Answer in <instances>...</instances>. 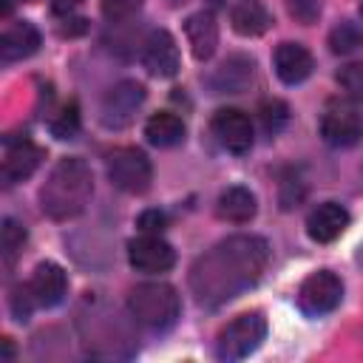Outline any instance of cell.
Returning a JSON list of instances; mask_svg holds the SVG:
<instances>
[{
    "label": "cell",
    "instance_id": "cell-11",
    "mask_svg": "<svg viewBox=\"0 0 363 363\" xmlns=\"http://www.w3.org/2000/svg\"><path fill=\"white\" fill-rule=\"evenodd\" d=\"M43 156H45V150H43L40 145L28 142V139H20V142L9 145L6 153H3V167H0L3 187H14L17 182L28 179V176L40 167Z\"/></svg>",
    "mask_w": 363,
    "mask_h": 363
},
{
    "label": "cell",
    "instance_id": "cell-26",
    "mask_svg": "<svg viewBox=\"0 0 363 363\" xmlns=\"http://www.w3.org/2000/svg\"><path fill=\"white\" fill-rule=\"evenodd\" d=\"M258 113H261V125H264L267 133H278L289 119V111H286V105L281 99H267Z\"/></svg>",
    "mask_w": 363,
    "mask_h": 363
},
{
    "label": "cell",
    "instance_id": "cell-16",
    "mask_svg": "<svg viewBox=\"0 0 363 363\" xmlns=\"http://www.w3.org/2000/svg\"><path fill=\"white\" fill-rule=\"evenodd\" d=\"M28 284H31V292H34L40 306H57L65 298V289H68V278H65L62 267H57L54 261H43L34 269Z\"/></svg>",
    "mask_w": 363,
    "mask_h": 363
},
{
    "label": "cell",
    "instance_id": "cell-8",
    "mask_svg": "<svg viewBox=\"0 0 363 363\" xmlns=\"http://www.w3.org/2000/svg\"><path fill=\"white\" fill-rule=\"evenodd\" d=\"M320 136L332 147L357 145L363 136V119H360L357 108H352L346 102H329L323 108V116H320Z\"/></svg>",
    "mask_w": 363,
    "mask_h": 363
},
{
    "label": "cell",
    "instance_id": "cell-21",
    "mask_svg": "<svg viewBox=\"0 0 363 363\" xmlns=\"http://www.w3.org/2000/svg\"><path fill=\"white\" fill-rule=\"evenodd\" d=\"M230 23L241 37H258V34H264L269 28V14L258 3L247 0V3H238L230 11Z\"/></svg>",
    "mask_w": 363,
    "mask_h": 363
},
{
    "label": "cell",
    "instance_id": "cell-17",
    "mask_svg": "<svg viewBox=\"0 0 363 363\" xmlns=\"http://www.w3.org/2000/svg\"><path fill=\"white\" fill-rule=\"evenodd\" d=\"M37 48H40V31H37L31 23H26V20L11 23V26L3 31V37H0V57H3V62L26 60V57H31Z\"/></svg>",
    "mask_w": 363,
    "mask_h": 363
},
{
    "label": "cell",
    "instance_id": "cell-33",
    "mask_svg": "<svg viewBox=\"0 0 363 363\" xmlns=\"http://www.w3.org/2000/svg\"><path fill=\"white\" fill-rule=\"evenodd\" d=\"M28 3H37V0H28Z\"/></svg>",
    "mask_w": 363,
    "mask_h": 363
},
{
    "label": "cell",
    "instance_id": "cell-14",
    "mask_svg": "<svg viewBox=\"0 0 363 363\" xmlns=\"http://www.w3.org/2000/svg\"><path fill=\"white\" fill-rule=\"evenodd\" d=\"M312 54L298 43H281L275 48V74L286 85H298L312 74Z\"/></svg>",
    "mask_w": 363,
    "mask_h": 363
},
{
    "label": "cell",
    "instance_id": "cell-28",
    "mask_svg": "<svg viewBox=\"0 0 363 363\" xmlns=\"http://www.w3.org/2000/svg\"><path fill=\"white\" fill-rule=\"evenodd\" d=\"M34 303H37V298L31 292V284H20V286L11 289V312H14L17 320H26L31 315Z\"/></svg>",
    "mask_w": 363,
    "mask_h": 363
},
{
    "label": "cell",
    "instance_id": "cell-27",
    "mask_svg": "<svg viewBox=\"0 0 363 363\" xmlns=\"http://www.w3.org/2000/svg\"><path fill=\"white\" fill-rule=\"evenodd\" d=\"M142 3L145 0H102V14L111 23H122V20H130L142 9Z\"/></svg>",
    "mask_w": 363,
    "mask_h": 363
},
{
    "label": "cell",
    "instance_id": "cell-31",
    "mask_svg": "<svg viewBox=\"0 0 363 363\" xmlns=\"http://www.w3.org/2000/svg\"><path fill=\"white\" fill-rule=\"evenodd\" d=\"M79 0H57V9L62 11V9H71V6H77Z\"/></svg>",
    "mask_w": 363,
    "mask_h": 363
},
{
    "label": "cell",
    "instance_id": "cell-25",
    "mask_svg": "<svg viewBox=\"0 0 363 363\" xmlns=\"http://www.w3.org/2000/svg\"><path fill=\"white\" fill-rule=\"evenodd\" d=\"M337 82L346 88L349 99L363 111V62H352L337 74Z\"/></svg>",
    "mask_w": 363,
    "mask_h": 363
},
{
    "label": "cell",
    "instance_id": "cell-10",
    "mask_svg": "<svg viewBox=\"0 0 363 363\" xmlns=\"http://www.w3.org/2000/svg\"><path fill=\"white\" fill-rule=\"evenodd\" d=\"M213 133L230 153H247L252 147V122L238 108H221L213 116Z\"/></svg>",
    "mask_w": 363,
    "mask_h": 363
},
{
    "label": "cell",
    "instance_id": "cell-15",
    "mask_svg": "<svg viewBox=\"0 0 363 363\" xmlns=\"http://www.w3.org/2000/svg\"><path fill=\"white\" fill-rule=\"evenodd\" d=\"M184 34L196 60H210L218 45V23L210 11H196L184 20Z\"/></svg>",
    "mask_w": 363,
    "mask_h": 363
},
{
    "label": "cell",
    "instance_id": "cell-13",
    "mask_svg": "<svg viewBox=\"0 0 363 363\" xmlns=\"http://www.w3.org/2000/svg\"><path fill=\"white\" fill-rule=\"evenodd\" d=\"M346 227H349V213H346V207H340L335 201H323V204L312 207L306 216V233L318 244H329V241L340 238Z\"/></svg>",
    "mask_w": 363,
    "mask_h": 363
},
{
    "label": "cell",
    "instance_id": "cell-32",
    "mask_svg": "<svg viewBox=\"0 0 363 363\" xmlns=\"http://www.w3.org/2000/svg\"><path fill=\"white\" fill-rule=\"evenodd\" d=\"M360 17H363V6H360Z\"/></svg>",
    "mask_w": 363,
    "mask_h": 363
},
{
    "label": "cell",
    "instance_id": "cell-12",
    "mask_svg": "<svg viewBox=\"0 0 363 363\" xmlns=\"http://www.w3.org/2000/svg\"><path fill=\"white\" fill-rule=\"evenodd\" d=\"M142 65L153 77H173L179 71V45H176L173 34H167L164 28L150 31V37L145 40V48H142Z\"/></svg>",
    "mask_w": 363,
    "mask_h": 363
},
{
    "label": "cell",
    "instance_id": "cell-1",
    "mask_svg": "<svg viewBox=\"0 0 363 363\" xmlns=\"http://www.w3.org/2000/svg\"><path fill=\"white\" fill-rule=\"evenodd\" d=\"M269 247L261 235H230L190 267V289L204 306H221L250 289L267 269Z\"/></svg>",
    "mask_w": 363,
    "mask_h": 363
},
{
    "label": "cell",
    "instance_id": "cell-29",
    "mask_svg": "<svg viewBox=\"0 0 363 363\" xmlns=\"http://www.w3.org/2000/svg\"><path fill=\"white\" fill-rule=\"evenodd\" d=\"M284 3H286V11L303 26L315 23L320 14V0H284Z\"/></svg>",
    "mask_w": 363,
    "mask_h": 363
},
{
    "label": "cell",
    "instance_id": "cell-6",
    "mask_svg": "<svg viewBox=\"0 0 363 363\" xmlns=\"http://www.w3.org/2000/svg\"><path fill=\"white\" fill-rule=\"evenodd\" d=\"M145 102V88L136 82V79H122L116 82L105 96H102V105H99V122L111 130H119V128H128L133 119H136V111L142 108Z\"/></svg>",
    "mask_w": 363,
    "mask_h": 363
},
{
    "label": "cell",
    "instance_id": "cell-23",
    "mask_svg": "<svg viewBox=\"0 0 363 363\" xmlns=\"http://www.w3.org/2000/svg\"><path fill=\"white\" fill-rule=\"evenodd\" d=\"M48 128H51V133H54L57 139H74L77 130H79V105H77L74 99H68V102L51 116Z\"/></svg>",
    "mask_w": 363,
    "mask_h": 363
},
{
    "label": "cell",
    "instance_id": "cell-22",
    "mask_svg": "<svg viewBox=\"0 0 363 363\" xmlns=\"http://www.w3.org/2000/svg\"><path fill=\"white\" fill-rule=\"evenodd\" d=\"M23 244H26V230L14 221V218H3V230H0V258H3V267L11 269L17 255L23 252Z\"/></svg>",
    "mask_w": 363,
    "mask_h": 363
},
{
    "label": "cell",
    "instance_id": "cell-9",
    "mask_svg": "<svg viewBox=\"0 0 363 363\" xmlns=\"http://www.w3.org/2000/svg\"><path fill=\"white\" fill-rule=\"evenodd\" d=\"M128 261L139 272H167L176 264V252L164 238L142 233L128 244Z\"/></svg>",
    "mask_w": 363,
    "mask_h": 363
},
{
    "label": "cell",
    "instance_id": "cell-19",
    "mask_svg": "<svg viewBox=\"0 0 363 363\" xmlns=\"http://www.w3.org/2000/svg\"><path fill=\"white\" fill-rule=\"evenodd\" d=\"M258 204H255V196L247 190V187H227L221 196H218V204H216V213L218 218L224 221H233V224H244L255 216Z\"/></svg>",
    "mask_w": 363,
    "mask_h": 363
},
{
    "label": "cell",
    "instance_id": "cell-3",
    "mask_svg": "<svg viewBox=\"0 0 363 363\" xmlns=\"http://www.w3.org/2000/svg\"><path fill=\"white\" fill-rule=\"evenodd\" d=\"M128 309L136 318V323L147 326V329H170L182 312V301L176 295V289L164 281H147L130 289L128 295Z\"/></svg>",
    "mask_w": 363,
    "mask_h": 363
},
{
    "label": "cell",
    "instance_id": "cell-20",
    "mask_svg": "<svg viewBox=\"0 0 363 363\" xmlns=\"http://www.w3.org/2000/svg\"><path fill=\"white\" fill-rule=\"evenodd\" d=\"M145 136L156 147H173V145H179L184 139V122L170 111H159V113H153L147 119Z\"/></svg>",
    "mask_w": 363,
    "mask_h": 363
},
{
    "label": "cell",
    "instance_id": "cell-30",
    "mask_svg": "<svg viewBox=\"0 0 363 363\" xmlns=\"http://www.w3.org/2000/svg\"><path fill=\"white\" fill-rule=\"evenodd\" d=\"M164 224H167V218H164V213H159V210H145V213L136 218V227H139L142 233H147V235H159V233L164 230Z\"/></svg>",
    "mask_w": 363,
    "mask_h": 363
},
{
    "label": "cell",
    "instance_id": "cell-2",
    "mask_svg": "<svg viewBox=\"0 0 363 363\" xmlns=\"http://www.w3.org/2000/svg\"><path fill=\"white\" fill-rule=\"evenodd\" d=\"M91 196H94L91 167L82 159L68 156L51 167L45 184L40 190V204L48 218L68 221V218H77L88 207Z\"/></svg>",
    "mask_w": 363,
    "mask_h": 363
},
{
    "label": "cell",
    "instance_id": "cell-7",
    "mask_svg": "<svg viewBox=\"0 0 363 363\" xmlns=\"http://www.w3.org/2000/svg\"><path fill=\"white\" fill-rule=\"evenodd\" d=\"M340 295H343L340 278L329 269H318L309 278H303L298 289V306L306 315H326L340 303Z\"/></svg>",
    "mask_w": 363,
    "mask_h": 363
},
{
    "label": "cell",
    "instance_id": "cell-5",
    "mask_svg": "<svg viewBox=\"0 0 363 363\" xmlns=\"http://www.w3.org/2000/svg\"><path fill=\"white\" fill-rule=\"evenodd\" d=\"M108 179L113 187L139 196L153 182L150 159L136 147H116L113 153H108Z\"/></svg>",
    "mask_w": 363,
    "mask_h": 363
},
{
    "label": "cell",
    "instance_id": "cell-18",
    "mask_svg": "<svg viewBox=\"0 0 363 363\" xmlns=\"http://www.w3.org/2000/svg\"><path fill=\"white\" fill-rule=\"evenodd\" d=\"M252 74L255 68L250 57H230L224 65H218L210 85L216 88V94H241L252 82Z\"/></svg>",
    "mask_w": 363,
    "mask_h": 363
},
{
    "label": "cell",
    "instance_id": "cell-24",
    "mask_svg": "<svg viewBox=\"0 0 363 363\" xmlns=\"http://www.w3.org/2000/svg\"><path fill=\"white\" fill-rule=\"evenodd\" d=\"M329 48L335 54H352V51L363 48V31L354 23H340L329 34Z\"/></svg>",
    "mask_w": 363,
    "mask_h": 363
},
{
    "label": "cell",
    "instance_id": "cell-4",
    "mask_svg": "<svg viewBox=\"0 0 363 363\" xmlns=\"http://www.w3.org/2000/svg\"><path fill=\"white\" fill-rule=\"evenodd\" d=\"M264 335H267V318L261 312H244L218 332L216 354L221 360H241L261 346Z\"/></svg>",
    "mask_w": 363,
    "mask_h": 363
}]
</instances>
